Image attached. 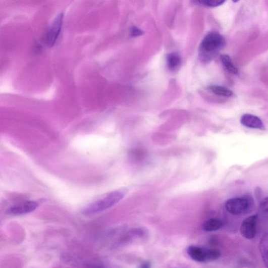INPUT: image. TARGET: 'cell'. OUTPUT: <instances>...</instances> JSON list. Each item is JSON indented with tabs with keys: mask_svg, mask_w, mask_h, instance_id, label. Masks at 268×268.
<instances>
[{
	"mask_svg": "<svg viewBox=\"0 0 268 268\" xmlns=\"http://www.w3.org/2000/svg\"><path fill=\"white\" fill-rule=\"evenodd\" d=\"M126 194L125 190H118L109 192L84 208L82 213L85 216H92L114 206L121 201Z\"/></svg>",
	"mask_w": 268,
	"mask_h": 268,
	"instance_id": "cell-1",
	"label": "cell"
},
{
	"mask_svg": "<svg viewBox=\"0 0 268 268\" xmlns=\"http://www.w3.org/2000/svg\"><path fill=\"white\" fill-rule=\"evenodd\" d=\"M225 45L224 38L217 32H210L203 39L200 46L199 54L203 62L212 60L215 55Z\"/></svg>",
	"mask_w": 268,
	"mask_h": 268,
	"instance_id": "cell-2",
	"label": "cell"
},
{
	"mask_svg": "<svg viewBox=\"0 0 268 268\" xmlns=\"http://www.w3.org/2000/svg\"><path fill=\"white\" fill-rule=\"evenodd\" d=\"M149 233L143 228L132 229L122 235L119 239L117 246H126L144 242L148 239Z\"/></svg>",
	"mask_w": 268,
	"mask_h": 268,
	"instance_id": "cell-3",
	"label": "cell"
},
{
	"mask_svg": "<svg viewBox=\"0 0 268 268\" xmlns=\"http://www.w3.org/2000/svg\"><path fill=\"white\" fill-rule=\"evenodd\" d=\"M250 206V201L246 197H234L225 203L226 209L230 213L235 216L247 213Z\"/></svg>",
	"mask_w": 268,
	"mask_h": 268,
	"instance_id": "cell-4",
	"label": "cell"
},
{
	"mask_svg": "<svg viewBox=\"0 0 268 268\" xmlns=\"http://www.w3.org/2000/svg\"><path fill=\"white\" fill-rule=\"evenodd\" d=\"M63 19L64 14L61 13L56 17L51 25L45 38L46 43L49 46H53L58 40L61 31Z\"/></svg>",
	"mask_w": 268,
	"mask_h": 268,
	"instance_id": "cell-5",
	"label": "cell"
},
{
	"mask_svg": "<svg viewBox=\"0 0 268 268\" xmlns=\"http://www.w3.org/2000/svg\"><path fill=\"white\" fill-rule=\"evenodd\" d=\"M258 215H253L244 220L241 225V233L244 238L251 239L257 234Z\"/></svg>",
	"mask_w": 268,
	"mask_h": 268,
	"instance_id": "cell-6",
	"label": "cell"
},
{
	"mask_svg": "<svg viewBox=\"0 0 268 268\" xmlns=\"http://www.w3.org/2000/svg\"><path fill=\"white\" fill-rule=\"evenodd\" d=\"M35 201H26L11 207L7 211L9 216H19L32 212L38 207Z\"/></svg>",
	"mask_w": 268,
	"mask_h": 268,
	"instance_id": "cell-7",
	"label": "cell"
},
{
	"mask_svg": "<svg viewBox=\"0 0 268 268\" xmlns=\"http://www.w3.org/2000/svg\"><path fill=\"white\" fill-rule=\"evenodd\" d=\"M188 255L193 261L197 262H205L207 260V248L198 246H189L187 250Z\"/></svg>",
	"mask_w": 268,
	"mask_h": 268,
	"instance_id": "cell-8",
	"label": "cell"
},
{
	"mask_svg": "<svg viewBox=\"0 0 268 268\" xmlns=\"http://www.w3.org/2000/svg\"><path fill=\"white\" fill-rule=\"evenodd\" d=\"M241 123L248 128L261 130L265 129L262 121L258 117L252 115H243L241 119Z\"/></svg>",
	"mask_w": 268,
	"mask_h": 268,
	"instance_id": "cell-9",
	"label": "cell"
},
{
	"mask_svg": "<svg viewBox=\"0 0 268 268\" xmlns=\"http://www.w3.org/2000/svg\"><path fill=\"white\" fill-rule=\"evenodd\" d=\"M223 226V222L217 218L205 221L202 225V230L206 232H212L220 230Z\"/></svg>",
	"mask_w": 268,
	"mask_h": 268,
	"instance_id": "cell-10",
	"label": "cell"
},
{
	"mask_svg": "<svg viewBox=\"0 0 268 268\" xmlns=\"http://www.w3.org/2000/svg\"><path fill=\"white\" fill-rule=\"evenodd\" d=\"M261 256L266 268H268V233L263 235L259 242Z\"/></svg>",
	"mask_w": 268,
	"mask_h": 268,
	"instance_id": "cell-11",
	"label": "cell"
},
{
	"mask_svg": "<svg viewBox=\"0 0 268 268\" xmlns=\"http://www.w3.org/2000/svg\"><path fill=\"white\" fill-rule=\"evenodd\" d=\"M167 62L169 69L175 70L180 66L181 59L178 53L173 52L167 55Z\"/></svg>",
	"mask_w": 268,
	"mask_h": 268,
	"instance_id": "cell-12",
	"label": "cell"
},
{
	"mask_svg": "<svg viewBox=\"0 0 268 268\" xmlns=\"http://www.w3.org/2000/svg\"><path fill=\"white\" fill-rule=\"evenodd\" d=\"M221 60L224 66L229 72L234 75L238 74V70L233 64L230 56L227 55H222L221 56Z\"/></svg>",
	"mask_w": 268,
	"mask_h": 268,
	"instance_id": "cell-13",
	"label": "cell"
},
{
	"mask_svg": "<svg viewBox=\"0 0 268 268\" xmlns=\"http://www.w3.org/2000/svg\"><path fill=\"white\" fill-rule=\"evenodd\" d=\"M209 88L215 94L219 96L230 97L233 94L230 90L219 86H211Z\"/></svg>",
	"mask_w": 268,
	"mask_h": 268,
	"instance_id": "cell-14",
	"label": "cell"
},
{
	"mask_svg": "<svg viewBox=\"0 0 268 268\" xmlns=\"http://www.w3.org/2000/svg\"><path fill=\"white\" fill-rule=\"evenodd\" d=\"M197 3L206 7H217L223 5L225 1L224 0H201Z\"/></svg>",
	"mask_w": 268,
	"mask_h": 268,
	"instance_id": "cell-15",
	"label": "cell"
},
{
	"mask_svg": "<svg viewBox=\"0 0 268 268\" xmlns=\"http://www.w3.org/2000/svg\"><path fill=\"white\" fill-rule=\"evenodd\" d=\"M260 208L263 212L268 213V197H265L260 203Z\"/></svg>",
	"mask_w": 268,
	"mask_h": 268,
	"instance_id": "cell-16",
	"label": "cell"
},
{
	"mask_svg": "<svg viewBox=\"0 0 268 268\" xmlns=\"http://www.w3.org/2000/svg\"><path fill=\"white\" fill-rule=\"evenodd\" d=\"M143 32L137 27H133L131 30V35L132 37H137L142 35Z\"/></svg>",
	"mask_w": 268,
	"mask_h": 268,
	"instance_id": "cell-17",
	"label": "cell"
},
{
	"mask_svg": "<svg viewBox=\"0 0 268 268\" xmlns=\"http://www.w3.org/2000/svg\"><path fill=\"white\" fill-rule=\"evenodd\" d=\"M86 268H114L105 266L100 263H91L87 264Z\"/></svg>",
	"mask_w": 268,
	"mask_h": 268,
	"instance_id": "cell-18",
	"label": "cell"
},
{
	"mask_svg": "<svg viewBox=\"0 0 268 268\" xmlns=\"http://www.w3.org/2000/svg\"><path fill=\"white\" fill-rule=\"evenodd\" d=\"M139 268H151V263L149 261H145L140 264Z\"/></svg>",
	"mask_w": 268,
	"mask_h": 268,
	"instance_id": "cell-19",
	"label": "cell"
},
{
	"mask_svg": "<svg viewBox=\"0 0 268 268\" xmlns=\"http://www.w3.org/2000/svg\"><path fill=\"white\" fill-rule=\"evenodd\" d=\"M175 268H186V267H175Z\"/></svg>",
	"mask_w": 268,
	"mask_h": 268,
	"instance_id": "cell-20",
	"label": "cell"
}]
</instances>
